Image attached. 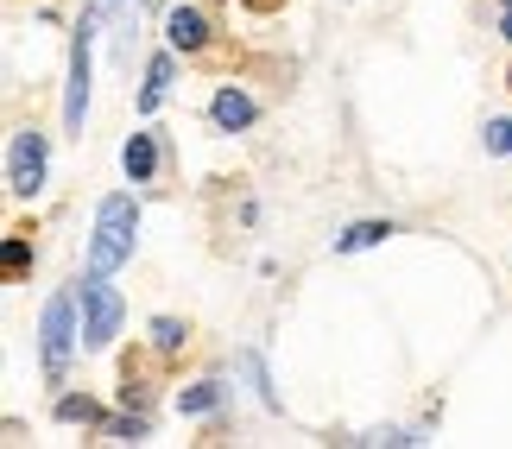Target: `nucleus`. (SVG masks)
Returning <instances> with one entry per match:
<instances>
[{
  "label": "nucleus",
  "instance_id": "4468645a",
  "mask_svg": "<svg viewBox=\"0 0 512 449\" xmlns=\"http://www.w3.org/2000/svg\"><path fill=\"white\" fill-rule=\"evenodd\" d=\"M32 266V247L26 241H7V272H26Z\"/></svg>",
  "mask_w": 512,
  "mask_h": 449
},
{
  "label": "nucleus",
  "instance_id": "a211bd4d",
  "mask_svg": "<svg viewBox=\"0 0 512 449\" xmlns=\"http://www.w3.org/2000/svg\"><path fill=\"white\" fill-rule=\"evenodd\" d=\"M140 7H159V0H140Z\"/></svg>",
  "mask_w": 512,
  "mask_h": 449
},
{
  "label": "nucleus",
  "instance_id": "f8f14e48",
  "mask_svg": "<svg viewBox=\"0 0 512 449\" xmlns=\"http://www.w3.org/2000/svg\"><path fill=\"white\" fill-rule=\"evenodd\" d=\"M57 418H64V424H95L102 412H95L89 399H57Z\"/></svg>",
  "mask_w": 512,
  "mask_h": 449
},
{
  "label": "nucleus",
  "instance_id": "0eeeda50",
  "mask_svg": "<svg viewBox=\"0 0 512 449\" xmlns=\"http://www.w3.org/2000/svg\"><path fill=\"white\" fill-rule=\"evenodd\" d=\"M209 114H215V127H222V133H241V127H253V102H247L241 89H222Z\"/></svg>",
  "mask_w": 512,
  "mask_h": 449
},
{
  "label": "nucleus",
  "instance_id": "9b49d317",
  "mask_svg": "<svg viewBox=\"0 0 512 449\" xmlns=\"http://www.w3.org/2000/svg\"><path fill=\"white\" fill-rule=\"evenodd\" d=\"M222 405V386L203 380V386H190V393H177V412H215Z\"/></svg>",
  "mask_w": 512,
  "mask_h": 449
},
{
  "label": "nucleus",
  "instance_id": "f03ea898",
  "mask_svg": "<svg viewBox=\"0 0 512 449\" xmlns=\"http://www.w3.org/2000/svg\"><path fill=\"white\" fill-rule=\"evenodd\" d=\"M38 348H45V374L64 380L70 348H76V298H51L45 304V329H38Z\"/></svg>",
  "mask_w": 512,
  "mask_h": 449
},
{
  "label": "nucleus",
  "instance_id": "423d86ee",
  "mask_svg": "<svg viewBox=\"0 0 512 449\" xmlns=\"http://www.w3.org/2000/svg\"><path fill=\"white\" fill-rule=\"evenodd\" d=\"M165 32H171L177 51H203V45H209V19L196 13V7H177V13L165 19Z\"/></svg>",
  "mask_w": 512,
  "mask_h": 449
},
{
  "label": "nucleus",
  "instance_id": "6e6552de",
  "mask_svg": "<svg viewBox=\"0 0 512 449\" xmlns=\"http://www.w3.org/2000/svg\"><path fill=\"white\" fill-rule=\"evenodd\" d=\"M121 165H127V178H133V184L152 178V165H159V146H152V133H133L127 152H121Z\"/></svg>",
  "mask_w": 512,
  "mask_h": 449
},
{
  "label": "nucleus",
  "instance_id": "dca6fc26",
  "mask_svg": "<svg viewBox=\"0 0 512 449\" xmlns=\"http://www.w3.org/2000/svg\"><path fill=\"white\" fill-rule=\"evenodd\" d=\"M114 437H121V443H140L146 437V418H121V424H114Z\"/></svg>",
  "mask_w": 512,
  "mask_h": 449
},
{
  "label": "nucleus",
  "instance_id": "9d476101",
  "mask_svg": "<svg viewBox=\"0 0 512 449\" xmlns=\"http://www.w3.org/2000/svg\"><path fill=\"white\" fill-rule=\"evenodd\" d=\"M165 89H171V57H152V70H146V95H140V108L152 114L165 102Z\"/></svg>",
  "mask_w": 512,
  "mask_h": 449
},
{
  "label": "nucleus",
  "instance_id": "1a4fd4ad",
  "mask_svg": "<svg viewBox=\"0 0 512 449\" xmlns=\"http://www.w3.org/2000/svg\"><path fill=\"white\" fill-rule=\"evenodd\" d=\"M386 234H392L386 222H354L348 234H336V253H361V247H380Z\"/></svg>",
  "mask_w": 512,
  "mask_h": 449
},
{
  "label": "nucleus",
  "instance_id": "39448f33",
  "mask_svg": "<svg viewBox=\"0 0 512 449\" xmlns=\"http://www.w3.org/2000/svg\"><path fill=\"white\" fill-rule=\"evenodd\" d=\"M83 108H89V26L70 51V95H64V127L70 133H83Z\"/></svg>",
  "mask_w": 512,
  "mask_h": 449
},
{
  "label": "nucleus",
  "instance_id": "f3484780",
  "mask_svg": "<svg viewBox=\"0 0 512 449\" xmlns=\"http://www.w3.org/2000/svg\"><path fill=\"white\" fill-rule=\"evenodd\" d=\"M506 38H512V13H506Z\"/></svg>",
  "mask_w": 512,
  "mask_h": 449
},
{
  "label": "nucleus",
  "instance_id": "6ab92c4d",
  "mask_svg": "<svg viewBox=\"0 0 512 449\" xmlns=\"http://www.w3.org/2000/svg\"><path fill=\"white\" fill-rule=\"evenodd\" d=\"M506 7H512V0H506Z\"/></svg>",
  "mask_w": 512,
  "mask_h": 449
},
{
  "label": "nucleus",
  "instance_id": "f257e3e1",
  "mask_svg": "<svg viewBox=\"0 0 512 449\" xmlns=\"http://www.w3.org/2000/svg\"><path fill=\"white\" fill-rule=\"evenodd\" d=\"M133 234H140L133 197H102V209H95V241H89V279H108L121 260H133Z\"/></svg>",
  "mask_w": 512,
  "mask_h": 449
},
{
  "label": "nucleus",
  "instance_id": "7ed1b4c3",
  "mask_svg": "<svg viewBox=\"0 0 512 449\" xmlns=\"http://www.w3.org/2000/svg\"><path fill=\"white\" fill-rule=\"evenodd\" d=\"M7 184H13V197H38V190H45V133H32V127L13 133V146H7Z\"/></svg>",
  "mask_w": 512,
  "mask_h": 449
},
{
  "label": "nucleus",
  "instance_id": "2eb2a0df",
  "mask_svg": "<svg viewBox=\"0 0 512 449\" xmlns=\"http://www.w3.org/2000/svg\"><path fill=\"white\" fill-rule=\"evenodd\" d=\"M487 146H494V152H512V121H494V127H487Z\"/></svg>",
  "mask_w": 512,
  "mask_h": 449
},
{
  "label": "nucleus",
  "instance_id": "20e7f679",
  "mask_svg": "<svg viewBox=\"0 0 512 449\" xmlns=\"http://www.w3.org/2000/svg\"><path fill=\"white\" fill-rule=\"evenodd\" d=\"M114 329H121V291L89 279L83 285V348H108Z\"/></svg>",
  "mask_w": 512,
  "mask_h": 449
},
{
  "label": "nucleus",
  "instance_id": "ddd939ff",
  "mask_svg": "<svg viewBox=\"0 0 512 449\" xmlns=\"http://www.w3.org/2000/svg\"><path fill=\"white\" fill-rule=\"evenodd\" d=\"M152 342H159V348H184V323L159 317V323H152Z\"/></svg>",
  "mask_w": 512,
  "mask_h": 449
}]
</instances>
